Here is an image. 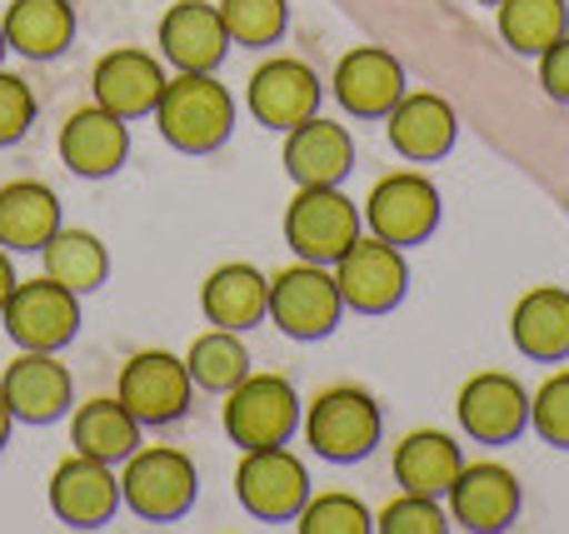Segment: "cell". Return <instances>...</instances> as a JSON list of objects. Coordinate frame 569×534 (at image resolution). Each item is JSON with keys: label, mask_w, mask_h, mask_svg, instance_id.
Masks as SVG:
<instances>
[{"label": "cell", "mask_w": 569, "mask_h": 534, "mask_svg": "<svg viewBox=\"0 0 569 534\" xmlns=\"http://www.w3.org/2000/svg\"><path fill=\"white\" fill-rule=\"evenodd\" d=\"M150 115H156L166 145L186 150V155H210L236 130V100L210 70H180L176 80H166Z\"/></svg>", "instance_id": "obj_1"}, {"label": "cell", "mask_w": 569, "mask_h": 534, "mask_svg": "<svg viewBox=\"0 0 569 534\" xmlns=\"http://www.w3.org/2000/svg\"><path fill=\"white\" fill-rule=\"evenodd\" d=\"M380 430H385L380 405H375V395L360 385H330L305 410V445L320 460H335V465L365 460L380 445Z\"/></svg>", "instance_id": "obj_2"}, {"label": "cell", "mask_w": 569, "mask_h": 534, "mask_svg": "<svg viewBox=\"0 0 569 534\" xmlns=\"http://www.w3.org/2000/svg\"><path fill=\"white\" fill-rule=\"evenodd\" d=\"M360 240V210L345 200L340 185H300L284 210V245L300 260L335 265Z\"/></svg>", "instance_id": "obj_3"}, {"label": "cell", "mask_w": 569, "mask_h": 534, "mask_svg": "<svg viewBox=\"0 0 569 534\" xmlns=\"http://www.w3.org/2000/svg\"><path fill=\"white\" fill-rule=\"evenodd\" d=\"M196 465H190L186 450L176 445H150L136 450L126 460V475H120V500L136 510L140 520H180L196 505Z\"/></svg>", "instance_id": "obj_4"}, {"label": "cell", "mask_w": 569, "mask_h": 534, "mask_svg": "<svg viewBox=\"0 0 569 534\" xmlns=\"http://www.w3.org/2000/svg\"><path fill=\"white\" fill-rule=\"evenodd\" d=\"M300 425V395L284 375H246L226 390V435L240 450L284 445Z\"/></svg>", "instance_id": "obj_5"}, {"label": "cell", "mask_w": 569, "mask_h": 534, "mask_svg": "<svg viewBox=\"0 0 569 534\" xmlns=\"http://www.w3.org/2000/svg\"><path fill=\"white\" fill-rule=\"evenodd\" d=\"M0 325L20 350H60L80 330V295L50 275L16 280L6 310H0Z\"/></svg>", "instance_id": "obj_6"}, {"label": "cell", "mask_w": 569, "mask_h": 534, "mask_svg": "<svg viewBox=\"0 0 569 534\" xmlns=\"http://www.w3.org/2000/svg\"><path fill=\"white\" fill-rule=\"evenodd\" d=\"M340 285H335V275H325V265H315V260H300V265L280 270L276 280H270V305L266 315L276 320L290 340H325L335 325H340Z\"/></svg>", "instance_id": "obj_7"}, {"label": "cell", "mask_w": 569, "mask_h": 534, "mask_svg": "<svg viewBox=\"0 0 569 534\" xmlns=\"http://www.w3.org/2000/svg\"><path fill=\"white\" fill-rule=\"evenodd\" d=\"M365 225L390 245H420L440 225V190L420 170H395V175L375 180L370 200H365Z\"/></svg>", "instance_id": "obj_8"}, {"label": "cell", "mask_w": 569, "mask_h": 534, "mask_svg": "<svg viewBox=\"0 0 569 534\" xmlns=\"http://www.w3.org/2000/svg\"><path fill=\"white\" fill-rule=\"evenodd\" d=\"M335 285H340V300L360 315H385L405 300L410 290V265H405L400 245L370 235L355 240L340 260H335Z\"/></svg>", "instance_id": "obj_9"}, {"label": "cell", "mask_w": 569, "mask_h": 534, "mask_svg": "<svg viewBox=\"0 0 569 534\" xmlns=\"http://www.w3.org/2000/svg\"><path fill=\"white\" fill-rule=\"evenodd\" d=\"M190 390H196V380H190L186 360L170 355V350H140L120 370L116 400L140 425H170L190 410Z\"/></svg>", "instance_id": "obj_10"}, {"label": "cell", "mask_w": 569, "mask_h": 534, "mask_svg": "<svg viewBox=\"0 0 569 534\" xmlns=\"http://www.w3.org/2000/svg\"><path fill=\"white\" fill-rule=\"evenodd\" d=\"M236 495L246 505V515L256 520H295L300 505L310 500V475H305L300 455H290L284 445H260L240 455Z\"/></svg>", "instance_id": "obj_11"}, {"label": "cell", "mask_w": 569, "mask_h": 534, "mask_svg": "<svg viewBox=\"0 0 569 534\" xmlns=\"http://www.w3.org/2000/svg\"><path fill=\"white\" fill-rule=\"evenodd\" d=\"M455 415H460V430L480 445H510L525 425H530V390L515 375H500V370H480L460 385V400H455Z\"/></svg>", "instance_id": "obj_12"}, {"label": "cell", "mask_w": 569, "mask_h": 534, "mask_svg": "<svg viewBox=\"0 0 569 534\" xmlns=\"http://www.w3.org/2000/svg\"><path fill=\"white\" fill-rule=\"evenodd\" d=\"M10 415L26 425H50L70 410V370L56 360V350H20L0 375Z\"/></svg>", "instance_id": "obj_13"}, {"label": "cell", "mask_w": 569, "mask_h": 534, "mask_svg": "<svg viewBox=\"0 0 569 534\" xmlns=\"http://www.w3.org/2000/svg\"><path fill=\"white\" fill-rule=\"evenodd\" d=\"M116 505H120V480L110 475L106 460L70 455L56 465V475H50V510H56L60 525L96 530L116 515Z\"/></svg>", "instance_id": "obj_14"}, {"label": "cell", "mask_w": 569, "mask_h": 534, "mask_svg": "<svg viewBox=\"0 0 569 534\" xmlns=\"http://www.w3.org/2000/svg\"><path fill=\"white\" fill-rule=\"evenodd\" d=\"M450 515L460 520L465 530H510L515 515H520V480L510 475L495 460H480V465H460V475L450 480Z\"/></svg>", "instance_id": "obj_15"}, {"label": "cell", "mask_w": 569, "mask_h": 534, "mask_svg": "<svg viewBox=\"0 0 569 534\" xmlns=\"http://www.w3.org/2000/svg\"><path fill=\"white\" fill-rule=\"evenodd\" d=\"M405 95V66L380 46H355L335 66V100L360 120L390 115V105Z\"/></svg>", "instance_id": "obj_16"}, {"label": "cell", "mask_w": 569, "mask_h": 534, "mask_svg": "<svg viewBox=\"0 0 569 534\" xmlns=\"http://www.w3.org/2000/svg\"><path fill=\"white\" fill-rule=\"evenodd\" d=\"M90 90H96V105H106L110 115L140 120L156 110L160 90H166V70L140 46H120V50H110V56H100Z\"/></svg>", "instance_id": "obj_17"}, {"label": "cell", "mask_w": 569, "mask_h": 534, "mask_svg": "<svg viewBox=\"0 0 569 534\" xmlns=\"http://www.w3.org/2000/svg\"><path fill=\"white\" fill-rule=\"evenodd\" d=\"M385 130H390V145L400 150L405 160H440L455 150V135H460V120H455V105L445 95H430V90H405L400 100L385 115Z\"/></svg>", "instance_id": "obj_18"}, {"label": "cell", "mask_w": 569, "mask_h": 534, "mask_svg": "<svg viewBox=\"0 0 569 534\" xmlns=\"http://www.w3.org/2000/svg\"><path fill=\"white\" fill-rule=\"evenodd\" d=\"M355 165V140L340 120H300L284 130V175L295 185H340Z\"/></svg>", "instance_id": "obj_19"}, {"label": "cell", "mask_w": 569, "mask_h": 534, "mask_svg": "<svg viewBox=\"0 0 569 534\" xmlns=\"http://www.w3.org/2000/svg\"><path fill=\"white\" fill-rule=\"evenodd\" d=\"M246 100H250L260 125L290 130V125H300V120L315 115V105H320V80H315V70L300 66V60L276 56L250 75Z\"/></svg>", "instance_id": "obj_20"}, {"label": "cell", "mask_w": 569, "mask_h": 534, "mask_svg": "<svg viewBox=\"0 0 569 534\" xmlns=\"http://www.w3.org/2000/svg\"><path fill=\"white\" fill-rule=\"evenodd\" d=\"M230 50V30L216 6L180 0L160 16V56L176 70H216Z\"/></svg>", "instance_id": "obj_21"}, {"label": "cell", "mask_w": 569, "mask_h": 534, "mask_svg": "<svg viewBox=\"0 0 569 534\" xmlns=\"http://www.w3.org/2000/svg\"><path fill=\"white\" fill-rule=\"evenodd\" d=\"M130 155V130L120 115H110L106 105H86L60 125V160H66L76 175L100 180L116 175Z\"/></svg>", "instance_id": "obj_22"}, {"label": "cell", "mask_w": 569, "mask_h": 534, "mask_svg": "<svg viewBox=\"0 0 569 534\" xmlns=\"http://www.w3.org/2000/svg\"><path fill=\"white\" fill-rule=\"evenodd\" d=\"M510 340L520 355L540 360V365L569 360V290L560 285L525 290L510 310Z\"/></svg>", "instance_id": "obj_23"}, {"label": "cell", "mask_w": 569, "mask_h": 534, "mask_svg": "<svg viewBox=\"0 0 569 534\" xmlns=\"http://www.w3.org/2000/svg\"><path fill=\"white\" fill-rule=\"evenodd\" d=\"M266 305H270V280L260 275L256 265H220L206 275L200 285V310H206L210 325L220 330H250L266 320Z\"/></svg>", "instance_id": "obj_24"}, {"label": "cell", "mask_w": 569, "mask_h": 534, "mask_svg": "<svg viewBox=\"0 0 569 534\" xmlns=\"http://www.w3.org/2000/svg\"><path fill=\"white\" fill-rule=\"evenodd\" d=\"M465 455L445 430H410V435L395 445V485L410 490V495H445L450 480L460 475Z\"/></svg>", "instance_id": "obj_25"}, {"label": "cell", "mask_w": 569, "mask_h": 534, "mask_svg": "<svg viewBox=\"0 0 569 534\" xmlns=\"http://www.w3.org/2000/svg\"><path fill=\"white\" fill-rule=\"evenodd\" d=\"M60 230V200L40 180H10L0 190V250H40Z\"/></svg>", "instance_id": "obj_26"}, {"label": "cell", "mask_w": 569, "mask_h": 534, "mask_svg": "<svg viewBox=\"0 0 569 534\" xmlns=\"http://www.w3.org/2000/svg\"><path fill=\"white\" fill-rule=\"evenodd\" d=\"M0 30H6V46L26 60H50L76 36V10L70 0H10Z\"/></svg>", "instance_id": "obj_27"}, {"label": "cell", "mask_w": 569, "mask_h": 534, "mask_svg": "<svg viewBox=\"0 0 569 534\" xmlns=\"http://www.w3.org/2000/svg\"><path fill=\"white\" fill-rule=\"evenodd\" d=\"M70 445L76 455H90V460H106V465H120V460L136 455L140 445V420L130 415L120 400H86L70 420Z\"/></svg>", "instance_id": "obj_28"}, {"label": "cell", "mask_w": 569, "mask_h": 534, "mask_svg": "<svg viewBox=\"0 0 569 534\" xmlns=\"http://www.w3.org/2000/svg\"><path fill=\"white\" fill-rule=\"evenodd\" d=\"M40 260H46V275L60 280L66 290H76V295L100 290L110 275V255H106V245H100V235H90V230L60 225L56 235L40 245Z\"/></svg>", "instance_id": "obj_29"}, {"label": "cell", "mask_w": 569, "mask_h": 534, "mask_svg": "<svg viewBox=\"0 0 569 534\" xmlns=\"http://www.w3.org/2000/svg\"><path fill=\"white\" fill-rule=\"evenodd\" d=\"M500 36L515 56H535L555 46L560 36H569V6L565 0H500Z\"/></svg>", "instance_id": "obj_30"}, {"label": "cell", "mask_w": 569, "mask_h": 534, "mask_svg": "<svg viewBox=\"0 0 569 534\" xmlns=\"http://www.w3.org/2000/svg\"><path fill=\"white\" fill-rule=\"evenodd\" d=\"M186 370L200 390H216V395L230 385H240V380L250 375V350L240 345V330H220V325L206 330V335L190 345Z\"/></svg>", "instance_id": "obj_31"}, {"label": "cell", "mask_w": 569, "mask_h": 534, "mask_svg": "<svg viewBox=\"0 0 569 534\" xmlns=\"http://www.w3.org/2000/svg\"><path fill=\"white\" fill-rule=\"evenodd\" d=\"M220 20L230 30V46H270L290 26V6L284 0H220Z\"/></svg>", "instance_id": "obj_32"}, {"label": "cell", "mask_w": 569, "mask_h": 534, "mask_svg": "<svg viewBox=\"0 0 569 534\" xmlns=\"http://www.w3.org/2000/svg\"><path fill=\"white\" fill-rule=\"evenodd\" d=\"M300 534H370L375 520L355 495H320L300 505Z\"/></svg>", "instance_id": "obj_33"}, {"label": "cell", "mask_w": 569, "mask_h": 534, "mask_svg": "<svg viewBox=\"0 0 569 534\" xmlns=\"http://www.w3.org/2000/svg\"><path fill=\"white\" fill-rule=\"evenodd\" d=\"M530 425L545 445L569 450V370L550 375L540 390L530 395Z\"/></svg>", "instance_id": "obj_34"}, {"label": "cell", "mask_w": 569, "mask_h": 534, "mask_svg": "<svg viewBox=\"0 0 569 534\" xmlns=\"http://www.w3.org/2000/svg\"><path fill=\"white\" fill-rule=\"evenodd\" d=\"M380 534H445V510L435 505V495H410L405 490L400 500H390V505L380 510Z\"/></svg>", "instance_id": "obj_35"}, {"label": "cell", "mask_w": 569, "mask_h": 534, "mask_svg": "<svg viewBox=\"0 0 569 534\" xmlns=\"http://www.w3.org/2000/svg\"><path fill=\"white\" fill-rule=\"evenodd\" d=\"M30 120H36V95H30V85L20 75H10V70H0V145H16L30 130Z\"/></svg>", "instance_id": "obj_36"}, {"label": "cell", "mask_w": 569, "mask_h": 534, "mask_svg": "<svg viewBox=\"0 0 569 534\" xmlns=\"http://www.w3.org/2000/svg\"><path fill=\"white\" fill-rule=\"evenodd\" d=\"M540 85H545V95H550V100L569 105V36H560L540 56Z\"/></svg>", "instance_id": "obj_37"}, {"label": "cell", "mask_w": 569, "mask_h": 534, "mask_svg": "<svg viewBox=\"0 0 569 534\" xmlns=\"http://www.w3.org/2000/svg\"><path fill=\"white\" fill-rule=\"evenodd\" d=\"M10 290H16V265H10V250H0V310H6Z\"/></svg>", "instance_id": "obj_38"}, {"label": "cell", "mask_w": 569, "mask_h": 534, "mask_svg": "<svg viewBox=\"0 0 569 534\" xmlns=\"http://www.w3.org/2000/svg\"><path fill=\"white\" fill-rule=\"evenodd\" d=\"M10 425H16V415H10L6 395H0V450H6V445H10Z\"/></svg>", "instance_id": "obj_39"}, {"label": "cell", "mask_w": 569, "mask_h": 534, "mask_svg": "<svg viewBox=\"0 0 569 534\" xmlns=\"http://www.w3.org/2000/svg\"><path fill=\"white\" fill-rule=\"evenodd\" d=\"M6 50H10V46H6V30H0V60H6Z\"/></svg>", "instance_id": "obj_40"}, {"label": "cell", "mask_w": 569, "mask_h": 534, "mask_svg": "<svg viewBox=\"0 0 569 534\" xmlns=\"http://www.w3.org/2000/svg\"><path fill=\"white\" fill-rule=\"evenodd\" d=\"M480 6H500V0H480Z\"/></svg>", "instance_id": "obj_41"}]
</instances>
